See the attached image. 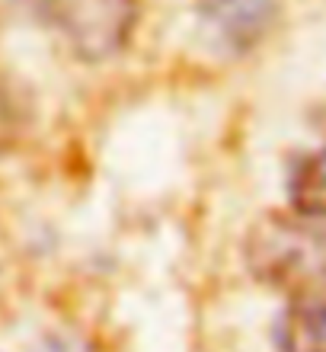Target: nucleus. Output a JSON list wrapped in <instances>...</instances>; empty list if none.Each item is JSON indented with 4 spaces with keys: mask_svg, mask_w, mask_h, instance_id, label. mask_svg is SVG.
<instances>
[{
    "mask_svg": "<svg viewBox=\"0 0 326 352\" xmlns=\"http://www.w3.org/2000/svg\"><path fill=\"white\" fill-rule=\"evenodd\" d=\"M288 199L294 212L326 221V148L310 151L294 164L288 176Z\"/></svg>",
    "mask_w": 326,
    "mask_h": 352,
    "instance_id": "obj_5",
    "label": "nucleus"
},
{
    "mask_svg": "<svg viewBox=\"0 0 326 352\" xmlns=\"http://www.w3.org/2000/svg\"><path fill=\"white\" fill-rule=\"evenodd\" d=\"M48 26L80 61H109L128 45L141 0H42Z\"/></svg>",
    "mask_w": 326,
    "mask_h": 352,
    "instance_id": "obj_2",
    "label": "nucleus"
},
{
    "mask_svg": "<svg viewBox=\"0 0 326 352\" xmlns=\"http://www.w3.org/2000/svg\"><path fill=\"white\" fill-rule=\"evenodd\" d=\"M279 0H202V16L231 52L259 45L279 23Z\"/></svg>",
    "mask_w": 326,
    "mask_h": 352,
    "instance_id": "obj_3",
    "label": "nucleus"
},
{
    "mask_svg": "<svg viewBox=\"0 0 326 352\" xmlns=\"http://www.w3.org/2000/svg\"><path fill=\"white\" fill-rule=\"evenodd\" d=\"M38 352H84L80 346H74V343H61V340H48L45 346Z\"/></svg>",
    "mask_w": 326,
    "mask_h": 352,
    "instance_id": "obj_6",
    "label": "nucleus"
},
{
    "mask_svg": "<svg viewBox=\"0 0 326 352\" xmlns=\"http://www.w3.org/2000/svg\"><path fill=\"white\" fill-rule=\"evenodd\" d=\"M279 352H326V298H291L279 324Z\"/></svg>",
    "mask_w": 326,
    "mask_h": 352,
    "instance_id": "obj_4",
    "label": "nucleus"
},
{
    "mask_svg": "<svg viewBox=\"0 0 326 352\" xmlns=\"http://www.w3.org/2000/svg\"><path fill=\"white\" fill-rule=\"evenodd\" d=\"M243 260L256 282L291 298L326 288V221L301 212H269L253 221Z\"/></svg>",
    "mask_w": 326,
    "mask_h": 352,
    "instance_id": "obj_1",
    "label": "nucleus"
}]
</instances>
